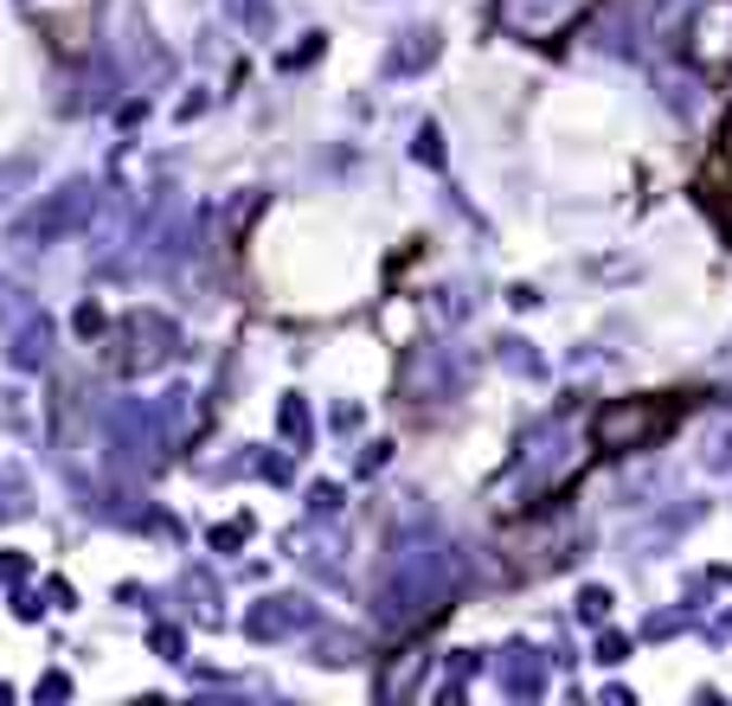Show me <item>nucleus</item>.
<instances>
[{
	"label": "nucleus",
	"mask_w": 732,
	"mask_h": 706,
	"mask_svg": "<svg viewBox=\"0 0 732 706\" xmlns=\"http://www.w3.org/2000/svg\"><path fill=\"white\" fill-rule=\"evenodd\" d=\"M694 59L707 71H732V0H707L694 20Z\"/></svg>",
	"instance_id": "obj_1"
},
{
	"label": "nucleus",
	"mask_w": 732,
	"mask_h": 706,
	"mask_svg": "<svg viewBox=\"0 0 732 706\" xmlns=\"http://www.w3.org/2000/svg\"><path fill=\"white\" fill-rule=\"evenodd\" d=\"M656 430H661V412H649V405H617V412L597 418V437L604 443H643Z\"/></svg>",
	"instance_id": "obj_2"
},
{
	"label": "nucleus",
	"mask_w": 732,
	"mask_h": 706,
	"mask_svg": "<svg viewBox=\"0 0 732 706\" xmlns=\"http://www.w3.org/2000/svg\"><path fill=\"white\" fill-rule=\"evenodd\" d=\"M727 366H732V341H727Z\"/></svg>",
	"instance_id": "obj_3"
}]
</instances>
